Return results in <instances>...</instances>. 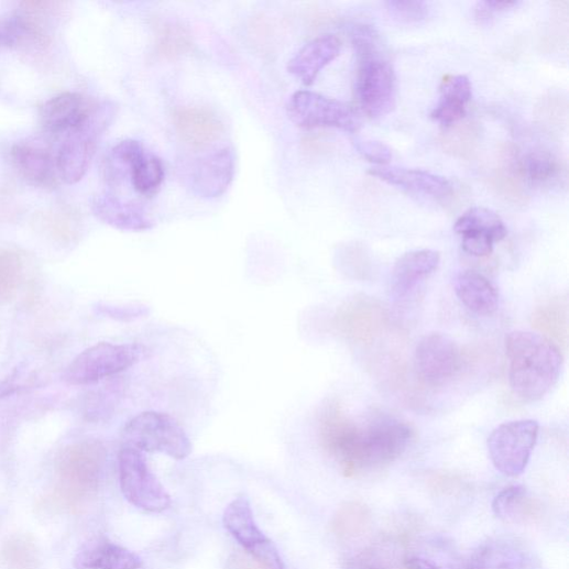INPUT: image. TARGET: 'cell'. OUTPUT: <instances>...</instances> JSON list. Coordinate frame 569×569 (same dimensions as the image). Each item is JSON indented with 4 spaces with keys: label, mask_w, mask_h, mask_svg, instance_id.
<instances>
[{
    "label": "cell",
    "mask_w": 569,
    "mask_h": 569,
    "mask_svg": "<svg viewBox=\"0 0 569 569\" xmlns=\"http://www.w3.org/2000/svg\"><path fill=\"white\" fill-rule=\"evenodd\" d=\"M317 427L321 447L347 478L389 467L415 437L413 427L402 419L379 415L361 425L335 402L321 408Z\"/></svg>",
    "instance_id": "6da1fadb"
},
{
    "label": "cell",
    "mask_w": 569,
    "mask_h": 569,
    "mask_svg": "<svg viewBox=\"0 0 569 569\" xmlns=\"http://www.w3.org/2000/svg\"><path fill=\"white\" fill-rule=\"evenodd\" d=\"M505 347L513 393L525 402L544 398L561 373L562 357L558 348L546 337L523 330L510 332Z\"/></svg>",
    "instance_id": "7a4b0ae2"
},
{
    "label": "cell",
    "mask_w": 569,
    "mask_h": 569,
    "mask_svg": "<svg viewBox=\"0 0 569 569\" xmlns=\"http://www.w3.org/2000/svg\"><path fill=\"white\" fill-rule=\"evenodd\" d=\"M352 37L358 57L355 90L359 102L371 119H382L396 103L395 70L381 51L375 30L361 25L355 28Z\"/></svg>",
    "instance_id": "3957f363"
},
{
    "label": "cell",
    "mask_w": 569,
    "mask_h": 569,
    "mask_svg": "<svg viewBox=\"0 0 569 569\" xmlns=\"http://www.w3.org/2000/svg\"><path fill=\"white\" fill-rule=\"evenodd\" d=\"M106 462V449L97 440L67 446L56 466L57 494L68 507L77 506L98 489Z\"/></svg>",
    "instance_id": "277c9868"
},
{
    "label": "cell",
    "mask_w": 569,
    "mask_h": 569,
    "mask_svg": "<svg viewBox=\"0 0 569 569\" xmlns=\"http://www.w3.org/2000/svg\"><path fill=\"white\" fill-rule=\"evenodd\" d=\"M118 110L116 102L109 100L96 102L85 123L61 138L62 141L55 151L59 179L68 185L83 179L99 140L116 120Z\"/></svg>",
    "instance_id": "5b68a950"
},
{
    "label": "cell",
    "mask_w": 569,
    "mask_h": 569,
    "mask_svg": "<svg viewBox=\"0 0 569 569\" xmlns=\"http://www.w3.org/2000/svg\"><path fill=\"white\" fill-rule=\"evenodd\" d=\"M122 440L123 446L142 452H162L177 461L187 459L193 448L180 424L160 412H145L131 419L123 429Z\"/></svg>",
    "instance_id": "8992f818"
},
{
    "label": "cell",
    "mask_w": 569,
    "mask_h": 569,
    "mask_svg": "<svg viewBox=\"0 0 569 569\" xmlns=\"http://www.w3.org/2000/svg\"><path fill=\"white\" fill-rule=\"evenodd\" d=\"M146 349L138 344L99 343L79 354L66 369L69 385H89L116 376L138 364Z\"/></svg>",
    "instance_id": "52a82bcc"
},
{
    "label": "cell",
    "mask_w": 569,
    "mask_h": 569,
    "mask_svg": "<svg viewBox=\"0 0 569 569\" xmlns=\"http://www.w3.org/2000/svg\"><path fill=\"white\" fill-rule=\"evenodd\" d=\"M287 116L298 128L338 129L357 132L361 121L348 103L309 90L296 91L288 100Z\"/></svg>",
    "instance_id": "ba28073f"
},
{
    "label": "cell",
    "mask_w": 569,
    "mask_h": 569,
    "mask_svg": "<svg viewBox=\"0 0 569 569\" xmlns=\"http://www.w3.org/2000/svg\"><path fill=\"white\" fill-rule=\"evenodd\" d=\"M538 430L539 425L533 419L508 422L495 428L488 446L496 470L510 478L523 474L536 445Z\"/></svg>",
    "instance_id": "9c48e42d"
},
{
    "label": "cell",
    "mask_w": 569,
    "mask_h": 569,
    "mask_svg": "<svg viewBox=\"0 0 569 569\" xmlns=\"http://www.w3.org/2000/svg\"><path fill=\"white\" fill-rule=\"evenodd\" d=\"M119 471L122 492L131 504L152 513L169 508L171 496L150 470L142 451L123 446L119 457Z\"/></svg>",
    "instance_id": "30bf717a"
},
{
    "label": "cell",
    "mask_w": 569,
    "mask_h": 569,
    "mask_svg": "<svg viewBox=\"0 0 569 569\" xmlns=\"http://www.w3.org/2000/svg\"><path fill=\"white\" fill-rule=\"evenodd\" d=\"M461 366L460 348L450 337L431 332L420 339L415 351V369L425 385H446L459 374Z\"/></svg>",
    "instance_id": "8fae6325"
},
{
    "label": "cell",
    "mask_w": 569,
    "mask_h": 569,
    "mask_svg": "<svg viewBox=\"0 0 569 569\" xmlns=\"http://www.w3.org/2000/svg\"><path fill=\"white\" fill-rule=\"evenodd\" d=\"M223 525L265 569H285L276 546L258 526L247 499H238L226 508Z\"/></svg>",
    "instance_id": "7c38bea8"
},
{
    "label": "cell",
    "mask_w": 569,
    "mask_h": 569,
    "mask_svg": "<svg viewBox=\"0 0 569 569\" xmlns=\"http://www.w3.org/2000/svg\"><path fill=\"white\" fill-rule=\"evenodd\" d=\"M237 155L223 147L198 160L192 172V187L199 197L212 199L223 195L234 182Z\"/></svg>",
    "instance_id": "4fadbf2b"
},
{
    "label": "cell",
    "mask_w": 569,
    "mask_h": 569,
    "mask_svg": "<svg viewBox=\"0 0 569 569\" xmlns=\"http://www.w3.org/2000/svg\"><path fill=\"white\" fill-rule=\"evenodd\" d=\"M11 157L20 176L30 185L47 190L58 186L55 152L44 143L20 142L12 147Z\"/></svg>",
    "instance_id": "5bb4252c"
},
{
    "label": "cell",
    "mask_w": 569,
    "mask_h": 569,
    "mask_svg": "<svg viewBox=\"0 0 569 569\" xmlns=\"http://www.w3.org/2000/svg\"><path fill=\"white\" fill-rule=\"evenodd\" d=\"M95 103L79 92L59 94L42 107V127L47 134L63 138L85 123Z\"/></svg>",
    "instance_id": "9a60e30c"
},
{
    "label": "cell",
    "mask_w": 569,
    "mask_h": 569,
    "mask_svg": "<svg viewBox=\"0 0 569 569\" xmlns=\"http://www.w3.org/2000/svg\"><path fill=\"white\" fill-rule=\"evenodd\" d=\"M440 255L431 250L413 251L401 256L392 271L390 291L396 302H403L439 266Z\"/></svg>",
    "instance_id": "2e32d148"
},
{
    "label": "cell",
    "mask_w": 569,
    "mask_h": 569,
    "mask_svg": "<svg viewBox=\"0 0 569 569\" xmlns=\"http://www.w3.org/2000/svg\"><path fill=\"white\" fill-rule=\"evenodd\" d=\"M91 208L95 216L112 229L138 233L154 227L153 219L143 206L112 194L95 196Z\"/></svg>",
    "instance_id": "e0dca14e"
},
{
    "label": "cell",
    "mask_w": 569,
    "mask_h": 569,
    "mask_svg": "<svg viewBox=\"0 0 569 569\" xmlns=\"http://www.w3.org/2000/svg\"><path fill=\"white\" fill-rule=\"evenodd\" d=\"M341 50L339 39L333 35H321L307 43L288 62L287 70L304 85L315 83L321 70L335 61Z\"/></svg>",
    "instance_id": "ac0fdd59"
},
{
    "label": "cell",
    "mask_w": 569,
    "mask_h": 569,
    "mask_svg": "<svg viewBox=\"0 0 569 569\" xmlns=\"http://www.w3.org/2000/svg\"><path fill=\"white\" fill-rule=\"evenodd\" d=\"M174 124L180 140L193 149H205L222 134L221 122L207 109L198 107L178 108Z\"/></svg>",
    "instance_id": "d6986e66"
},
{
    "label": "cell",
    "mask_w": 569,
    "mask_h": 569,
    "mask_svg": "<svg viewBox=\"0 0 569 569\" xmlns=\"http://www.w3.org/2000/svg\"><path fill=\"white\" fill-rule=\"evenodd\" d=\"M370 174L389 185L426 196L440 198L452 192L448 179L423 169L383 166L372 168Z\"/></svg>",
    "instance_id": "ffe728a7"
},
{
    "label": "cell",
    "mask_w": 569,
    "mask_h": 569,
    "mask_svg": "<svg viewBox=\"0 0 569 569\" xmlns=\"http://www.w3.org/2000/svg\"><path fill=\"white\" fill-rule=\"evenodd\" d=\"M74 566L76 569H140L142 560L128 548L100 538L77 552Z\"/></svg>",
    "instance_id": "44dd1931"
},
{
    "label": "cell",
    "mask_w": 569,
    "mask_h": 569,
    "mask_svg": "<svg viewBox=\"0 0 569 569\" xmlns=\"http://www.w3.org/2000/svg\"><path fill=\"white\" fill-rule=\"evenodd\" d=\"M472 98V84L464 75L446 77L440 86V99L430 117L445 129L462 122Z\"/></svg>",
    "instance_id": "7402d4cb"
},
{
    "label": "cell",
    "mask_w": 569,
    "mask_h": 569,
    "mask_svg": "<svg viewBox=\"0 0 569 569\" xmlns=\"http://www.w3.org/2000/svg\"><path fill=\"white\" fill-rule=\"evenodd\" d=\"M474 569H534V559L524 545L500 538L485 544L474 556Z\"/></svg>",
    "instance_id": "603a6c76"
},
{
    "label": "cell",
    "mask_w": 569,
    "mask_h": 569,
    "mask_svg": "<svg viewBox=\"0 0 569 569\" xmlns=\"http://www.w3.org/2000/svg\"><path fill=\"white\" fill-rule=\"evenodd\" d=\"M455 293L473 313L490 316L499 308V293L495 286L481 273L466 271L455 280Z\"/></svg>",
    "instance_id": "cb8c5ba5"
},
{
    "label": "cell",
    "mask_w": 569,
    "mask_h": 569,
    "mask_svg": "<svg viewBox=\"0 0 569 569\" xmlns=\"http://www.w3.org/2000/svg\"><path fill=\"white\" fill-rule=\"evenodd\" d=\"M492 506L499 518L513 524L534 523L541 512L539 503L522 486L503 490L494 499Z\"/></svg>",
    "instance_id": "d4e9b609"
},
{
    "label": "cell",
    "mask_w": 569,
    "mask_h": 569,
    "mask_svg": "<svg viewBox=\"0 0 569 569\" xmlns=\"http://www.w3.org/2000/svg\"><path fill=\"white\" fill-rule=\"evenodd\" d=\"M453 230L462 238L485 239L493 243L503 241L507 236L502 218L485 207L470 208L458 219Z\"/></svg>",
    "instance_id": "484cf974"
},
{
    "label": "cell",
    "mask_w": 569,
    "mask_h": 569,
    "mask_svg": "<svg viewBox=\"0 0 569 569\" xmlns=\"http://www.w3.org/2000/svg\"><path fill=\"white\" fill-rule=\"evenodd\" d=\"M518 166L524 183L538 187L560 182L566 172L560 160L545 150H535L519 156Z\"/></svg>",
    "instance_id": "4316f807"
},
{
    "label": "cell",
    "mask_w": 569,
    "mask_h": 569,
    "mask_svg": "<svg viewBox=\"0 0 569 569\" xmlns=\"http://www.w3.org/2000/svg\"><path fill=\"white\" fill-rule=\"evenodd\" d=\"M519 156L514 146H505L501 152V166L495 171L492 183L497 192L506 198L524 203L526 193L518 166Z\"/></svg>",
    "instance_id": "83f0119b"
},
{
    "label": "cell",
    "mask_w": 569,
    "mask_h": 569,
    "mask_svg": "<svg viewBox=\"0 0 569 569\" xmlns=\"http://www.w3.org/2000/svg\"><path fill=\"white\" fill-rule=\"evenodd\" d=\"M481 128L474 122H460L446 129L439 143L445 153L470 160L477 153L481 141Z\"/></svg>",
    "instance_id": "f1b7e54d"
},
{
    "label": "cell",
    "mask_w": 569,
    "mask_h": 569,
    "mask_svg": "<svg viewBox=\"0 0 569 569\" xmlns=\"http://www.w3.org/2000/svg\"><path fill=\"white\" fill-rule=\"evenodd\" d=\"M372 515L361 502L341 505L331 522L333 534L341 539H351L363 535L370 527Z\"/></svg>",
    "instance_id": "f546056e"
},
{
    "label": "cell",
    "mask_w": 569,
    "mask_h": 569,
    "mask_svg": "<svg viewBox=\"0 0 569 569\" xmlns=\"http://www.w3.org/2000/svg\"><path fill=\"white\" fill-rule=\"evenodd\" d=\"M0 560L6 569H39L41 552L31 536L18 534L4 543L0 549Z\"/></svg>",
    "instance_id": "4dcf8cb0"
},
{
    "label": "cell",
    "mask_w": 569,
    "mask_h": 569,
    "mask_svg": "<svg viewBox=\"0 0 569 569\" xmlns=\"http://www.w3.org/2000/svg\"><path fill=\"white\" fill-rule=\"evenodd\" d=\"M130 175L134 189L143 196L152 197L163 185L165 169L157 156L145 151L133 163Z\"/></svg>",
    "instance_id": "1f68e13d"
},
{
    "label": "cell",
    "mask_w": 569,
    "mask_h": 569,
    "mask_svg": "<svg viewBox=\"0 0 569 569\" xmlns=\"http://www.w3.org/2000/svg\"><path fill=\"white\" fill-rule=\"evenodd\" d=\"M146 150L139 141L127 140L113 146L105 161L103 174L110 185H117L131 173L136 158Z\"/></svg>",
    "instance_id": "d6a6232c"
},
{
    "label": "cell",
    "mask_w": 569,
    "mask_h": 569,
    "mask_svg": "<svg viewBox=\"0 0 569 569\" xmlns=\"http://www.w3.org/2000/svg\"><path fill=\"white\" fill-rule=\"evenodd\" d=\"M23 273L21 255L12 250H0V303L10 302L17 295Z\"/></svg>",
    "instance_id": "836d02e7"
},
{
    "label": "cell",
    "mask_w": 569,
    "mask_h": 569,
    "mask_svg": "<svg viewBox=\"0 0 569 569\" xmlns=\"http://www.w3.org/2000/svg\"><path fill=\"white\" fill-rule=\"evenodd\" d=\"M28 39L41 41V30L24 17L0 21V47L13 48Z\"/></svg>",
    "instance_id": "e575fe53"
},
{
    "label": "cell",
    "mask_w": 569,
    "mask_h": 569,
    "mask_svg": "<svg viewBox=\"0 0 569 569\" xmlns=\"http://www.w3.org/2000/svg\"><path fill=\"white\" fill-rule=\"evenodd\" d=\"M123 390L124 386L117 383L95 392L86 405L88 419L94 422L108 419L120 403Z\"/></svg>",
    "instance_id": "d590c367"
},
{
    "label": "cell",
    "mask_w": 569,
    "mask_h": 569,
    "mask_svg": "<svg viewBox=\"0 0 569 569\" xmlns=\"http://www.w3.org/2000/svg\"><path fill=\"white\" fill-rule=\"evenodd\" d=\"M190 35L180 25L166 24L160 32L157 51L166 58H175L189 51Z\"/></svg>",
    "instance_id": "8d00e7d4"
},
{
    "label": "cell",
    "mask_w": 569,
    "mask_h": 569,
    "mask_svg": "<svg viewBox=\"0 0 569 569\" xmlns=\"http://www.w3.org/2000/svg\"><path fill=\"white\" fill-rule=\"evenodd\" d=\"M385 7L390 15L403 24L420 23L429 13L428 6L420 0H390Z\"/></svg>",
    "instance_id": "74e56055"
},
{
    "label": "cell",
    "mask_w": 569,
    "mask_h": 569,
    "mask_svg": "<svg viewBox=\"0 0 569 569\" xmlns=\"http://www.w3.org/2000/svg\"><path fill=\"white\" fill-rule=\"evenodd\" d=\"M537 107V118L548 128H559L567 118L566 99L559 96H547Z\"/></svg>",
    "instance_id": "f35d334b"
},
{
    "label": "cell",
    "mask_w": 569,
    "mask_h": 569,
    "mask_svg": "<svg viewBox=\"0 0 569 569\" xmlns=\"http://www.w3.org/2000/svg\"><path fill=\"white\" fill-rule=\"evenodd\" d=\"M97 311L108 318L131 322L150 315L151 309L146 305H108L99 304Z\"/></svg>",
    "instance_id": "ab89813d"
},
{
    "label": "cell",
    "mask_w": 569,
    "mask_h": 569,
    "mask_svg": "<svg viewBox=\"0 0 569 569\" xmlns=\"http://www.w3.org/2000/svg\"><path fill=\"white\" fill-rule=\"evenodd\" d=\"M355 146L363 158L376 165H387L393 158L392 150L382 142L359 140Z\"/></svg>",
    "instance_id": "60d3db41"
},
{
    "label": "cell",
    "mask_w": 569,
    "mask_h": 569,
    "mask_svg": "<svg viewBox=\"0 0 569 569\" xmlns=\"http://www.w3.org/2000/svg\"><path fill=\"white\" fill-rule=\"evenodd\" d=\"M516 2H481L477 7V19L488 21L497 13L512 10L517 7Z\"/></svg>",
    "instance_id": "b9f144b4"
},
{
    "label": "cell",
    "mask_w": 569,
    "mask_h": 569,
    "mask_svg": "<svg viewBox=\"0 0 569 569\" xmlns=\"http://www.w3.org/2000/svg\"><path fill=\"white\" fill-rule=\"evenodd\" d=\"M229 569H265L256 560L251 559L242 554L233 555L229 560Z\"/></svg>",
    "instance_id": "7bdbcfd3"
},
{
    "label": "cell",
    "mask_w": 569,
    "mask_h": 569,
    "mask_svg": "<svg viewBox=\"0 0 569 569\" xmlns=\"http://www.w3.org/2000/svg\"><path fill=\"white\" fill-rule=\"evenodd\" d=\"M405 566L407 569H440L431 560L422 557H408L405 559Z\"/></svg>",
    "instance_id": "ee69618b"
},
{
    "label": "cell",
    "mask_w": 569,
    "mask_h": 569,
    "mask_svg": "<svg viewBox=\"0 0 569 569\" xmlns=\"http://www.w3.org/2000/svg\"><path fill=\"white\" fill-rule=\"evenodd\" d=\"M463 569H474L472 565H469L468 567L463 568Z\"/></svg>",
    "instance_id": "f6af8a7d"
}]
</instances>
